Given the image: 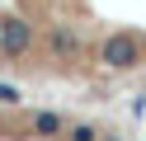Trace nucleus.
I'll return each instance as SVG.
<instances>
[{
  "label": "nucleus",
  "mask_w": 146,
  "mask_h": 141,
  "mask_svg": "<svg viewBox=\"0 0 146 141\" xmlns=\"http://www.w3.org/2000/svg\"><path fill=\"white\" fill-rule=\"evenodd\" d=\"M99 61H104V66H132V61H137V38H132V33L108 38V42L99 47Z\"/></svg>",
  "instance_id": "f257e3e1"
},
{
  "label": "nucleus",
  "mask_w": 146,
  "mask_h": 141,
  "mask_svg": "<svg viewBox=\"0 0 146 141\" xmlns=\"http://www.w3.org/2000/svg\"><path fill=\"white\" fill-rule=\"evenodd\" d=\"M24 47H29V28L10 19V24H5V52H24Z\"/></svg>",
  "instance_id": "f03ea898"
},
{
  "label": "nucleus",
  "mask_w": 146,
  "mask_h": 141,
  "mask_svg": "<svg viewBox=\"0 0 146 141\" xmlns=\"http://www.w3.org/2000/svg\"><path fill=\"white\" fill-rule=\"evenodd\" d=\"M66 122L57 118V113H38V132H61Z\"/></svg>",
  "instance_id": "7ed1b4c3"
},
{
  "label": "nucleus",
  "mask_w": 146,
  "mask_h": 141,
  "mask_svg": "<svg viewBox=\"0 0 146 141\" xmlns=\"http://www.w3.org/2000/svg\"><path fill=\"white\" fill-rule=\"evenodd\" d=\"M71 141H99L94 127H71Z\"/></svg>",
  "instance_id": "20e7f679"
}]
</instances>
